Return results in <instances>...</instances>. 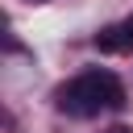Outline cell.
I'll return each instance as SVG.
<instances>
[{
    "mask_svg": "<svg viewBox=\"0 0 133 133\" xmlns=\"http://www.w3.org/2000/svg\"><path fill=\"white\" fill-rule=\"evenodd\" d=\"M96 50H100V54H129L125 29H121V25H104V29L96 33Z\"/></svg>",
    "mask_w": 133,
    "mask_h": 133,
    "instance_id": "cell-2",
    "label": "cell"
},
{
    "mask_svg": "<svg viewBox=\"0 0 133 133\" xmlns=\"http://www.w3.org/2000/svg\"><path fill=\"white\" fill-rule=\"evenodd\" d=\"M121 29H125V46H129V50H133V12H129V17H125V21H121Z\"/></svg>",
    "mask_w": 133,
    "mask_h": 133,
    "instance_id": "cell-3",
    "label": "cell"
},
{
    "mask_svg": "<svg viewBox=\"0 0 133 133\" xmlns=\"http://www.w3.org/2000/svg\"><path fill=\"white\" fill-rule=\"evenodd\" d=\"M58 108L71 116H100V112H121L125 108V83L112 71H83L71 83L58 87Z\"/></svg>",
    "mask_w": 133,
    "mask_h": 133,
    "instance_id": "cell-1",
    "label": "cell"
},
{
    "mask_svg": "<svg viewBox=\"0 0 133 133\" xmlns=\"http://www.w3.org/2000/svg\"><path fill=\"white\" fill-rule=\"evenodd\" d=\"M112 133H129V129H125V125H116V129H112Z\"/></svg>",
    "mask_w": 133,
    "mask_h": 133,
    "instance_id": "cell-4",
    "label": "cell"
}]
</instances>
